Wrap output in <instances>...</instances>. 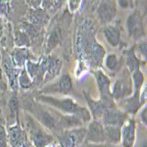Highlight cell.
<instances>
[{
    "label": "cell",
    "mask_w": 147,
    "mask_h": 147,
    "mask_svg": "<svg viewBox=\"0 0 147 147\" xmlns=\"http://www.w3.org/2000/svg\"><path fill=\"white\" fill-rule=\"evenodd\" d=\"M95 28L86 20L81 25L76 36V49L78 56L93 67H100L105 58V49L96 41Z\"/></svg>",
    "instance_id": "1"
},
{
    "label": "cell",
    "mask_w": 147,
    "mask_h": 147,
    "mask_svg": "<svg viewBox=\"0 0 147 147\" xmlns=\"http://www.w3.org/2000/svg\"><path fill=\"white\" fill-rule=\"evenodd\" d=\"M37 100L40 102L53 107L63 115H73L79 117L84 123L89 122L91 119V115L88 109L79 106L71 98H57L41 94L37 97Z\"/></svg>",
    "instance_id": "2"
},
{
    "label": "cell",
    "mask_w": 147,
    "mask_h": 147,
    "mask_svg": "<svg viewBox=\"0 0 147 147\" xmlns=\"http://www.w3.org/2000/svg\"><path fill=\"white\" fill-rule=\"evenodd\" d=\"M26 129L28 132V138H30L34 147H49L55 141L54 137L49 130L32 117L28 118Z\"/></svg>",
    "instance_id": "3"
},
{
    "label": "cell",
    "mask_w": 147,
    "mask_h": 147,
    "mask_svg": "<svg viewBox=\"0 0 147 147\" xmlns=\"http://www.w3.org/2000/svg\"><path fill=\"white\" fill-rule=\"evenodd\" d=\"M86 133V129L80 127L68 130H63L55 135L60 147H78L84 142Z\"/></svg>",
    "instance_id": "4"
},
{
    "label": "cell",
    "mask_w": 147,
    "mask_h": 147,
    "mask_svg": "<svg viewBox=\"0 0 147 147\" xmlns=\"http://www.w3.org/2000/svg\"><path fill=\"white\" fill-rule=\"evenodd\" d=\"M10 147H28L29 139L26 129L20 125V120L6 128Z\"/></svg>",
    "instance_id": "5"
},
{
    "label": "cell",
    "mask_w": 147,
    "mask_h": 147,
    "mask_svg": "<svg viewBox=\"0 0 147 147\" xmlns=\"http://www.w3.org/2000/svg\"><path fill=\"white\" fill-rule=\"evenodd\" d=\"M96 83L98 86V89L100 94V100L106 106V108H113L115 107L114 100L111 95V81L109 78L104 72L100 71H97L94 73Z\"/></svg>",
    "instance_id": "6"
},
{
    "label": "cell",
    "mask_w": 147,
    "mask_h": 147,
    "mask_svg": "<svg viewBox=\"0 0 147 147\" xmlns=\"http://www.w3.org/2000/svg\"><path fill=\"white\" fill-rule=\"evenodd\" d=\"M127 30L130 38L135 41H138L144 37V26L143 16L141 15L140 11H134L129 15L127 21Z\"/></svg>",
    "instance_id": "7"
},
{
    "label": "cell",
    "mask_w": 147,
    "mask_h": 147,
    "mask_svg": "<svg viewBox=\"0 0 147 147\" xmlns=\"http://www.w3.org/2000/svg\"><path fill=\"white\" fill-rule=\"evenodd\" d=\"M1 64L3 70L8 78V82L11 89L16 92L19 85H18V78L20 72V69H18L13 63L10 55L6 52H2V57H1Z\"/></svg>",
    "instance_id": "8"
},
{
    "label": "cell",
    "mask_w": 147,
    "mask_h": 147,
    "mask_svg": "<svg viewBox=\"0 0 147 147\" xmlns=\"http://www.w3.org/2000/svg\"><path fill=\"white\" fill-rule=\"evenodd\" d=\"M84 142L91 144H102L106 143V136L104 126L98 120L90 122L87 129Z\"/></svg>",
    "instance_id": "9"
},
{
    "label": "cell",
    "mask_w": 147,
    "mask_h": 147,
    "mask_svg": "<svg viewBox=\"0 0 147 147\" xmlns=\"http://www.w3.org/2000/svg\"><path fill=\"white\" fill-rule=\"evenodd\" d=\"M128 118L127 113L117 109L115 106L113 108H108L105 109L100 119V123L103 124V126L122 127Z\"/></svg>",
    "instance_id": "10"
},
{
    "label": "cell",
    "mask_w": 147,
    "mask_h": 147,
    "mask_svg": "<svg viewBox=\"0 0 147 147\" xmlns=\"http://www.w3.org/2000/svg\"><path fill=\"white\" fill-rule=\"evenodd\" d=\"M96 14L101 24L109 25L117 14V4L115 1H100L98 5Z\"/></svg>",
    "instance_id": "11"
},
{
    "label": "cell",
    "mask_w": 147,
    "mask_h": 147,
    "mask_svg": "<svg viewBox=\"0 0 147 147\" xmlns=\"http://www.w3.org/2000/svg\"><path fill=\"white\" fill-rule=\"evenodd\" d=\"M137 139V123L134 119L128 118L121 127L122 147H134Z\"/></svg>",
    "instance_id": "12"
},
{
    "label": "cell",
    "mask_w": 147,
    "mask_h": 147,
    "mask_svg": "<svg viewBox=\"0 0 147 147\" xmlns=\"http://www.w3.org/2000/svg\"><path fill=\"white\" fill-rule=\"evenodd\" d=\"M110 91L113 100L125 99L129 96L132 92V81L128 82L127 79H118L115 82Z\"/></svg>",
    "instance_id": "13"
},
{
    "label": "cell",
    "mask_w": 147,
    "mask_h": 147,
    "mask_svg": "<svg viewBox=\"0 0 147 147\" xmlns=\"http://www.w3.org/2000/svg\"><path fill=\"white\" fill-rule=\"evenodd\" d=\"M84 97L87 103L88 109H89L88 111L90 112V115H92V116L93 117L94 120L100 121L102 117V115H103L105 109H107L106 106L102 103V101L100 100H96L94 99H92V96L86 91H84Z\"/></svg>",
    "instance_id": "14"
},
{
    "label": "cell",
    "mask_w": 147,
    "mask_h": 147,
    "mask_svg": "<svg viewBox=\"0 0 147 147\" xmlns=\"http://www.w3.org/2000/svg\"><path fill=\"white\" fill-rule=\"evenodd\" d=\"M10 57L18 69L25 67L26 62L30 60V53L26 48H14L10 53Z\"/></svg>",
    "instance_id": "15"
},
{
    "label": "cell",
    "mask_w": 147,
    "mask_h": 147,
    "mask_svg": "<svg viewBox=\"0 0 147 147\" xmlns=\"http://www.w3.org/2000/svg\"><path fill=\"white\" fill-rule=\"evenodd\" d=\"M49 13L42 8L31 9L28 15V22L42 28L49 21Z\"/></svg>",
    "instance_id": "16"
},
{
    "label": "cell",
    "mask_w": 147,
    "mask_h": 147,
    "mask_svg": "<svg viewBox=\"0 0 147 147\" xmlns=\"http://www.w3.org/2000/svg\"><path fill=\"white\" fill-rule=\"evenodd\" d=\"M47 63H46V74L44 80H50L57 77L61 70L62 67V62L53 56H47L46 57Z\"/></svg>",
    "instance_id": "17"
},
{
    "label": "cell",
    "mask_w": 147,
    "mask_h": 147,
    "mask_svg": "<svg viewBox=\"0 0 147 147\" xmlns=\"http://www.w3.org/2000/svg\"><path fill=\"white\" fill-rule=\"evenodd\" d=\"M103 34L105 39L107 40L108 43L115 48L119 45L120 41H121V31L114 25H107L103 29Z\"/></svg>",
    "instance_id": "18"
},
{
    "label": "cell",
    "mask_w": 147,
    "mask_h": 147,
    "mask_svg": "<svg viewBox=\"0 0 147 147\" xmlns=\"http://www.w3.org/2000/svg\"><path fill=\"white\" fill-rule=\"evenodd\" d=\"M106 143L111 145H117L121 142V127L104 126Z\"/></svg>",
    "instance_id": "19"
},
{
    "label": "cell",
    "mask_w": 147,
    "mask_h": 147,
    "mask_svg": "<svg viewBox=\"0 0 147 147\" xmlns=\"http://www.w3.org/2000/svg\"><path fill=\"white\" fill-rule=\"evenodd\" d=\"M62 37V31L60 28H56L53 29L52 32L48 36L47 43H46V53H49L53 49H55L61 41Z\"/></svg>",
    "instance_id": "20"
},
{
    "label": "cell",
    "mask_w": 147,
    "mask_h": 147,
    "mask_svg": "<svg viewBox=\"0 0 147 147\" xmlns=\"http://www.w3.org/2000/svg\"><path fill=\"white\" fill-rule=\"evenodd\" d=\"M57 89L63 94H69L72 91V80L70 75L64 73L60 77L57 83Z\"/></svg>",
    "instance_id": "21"
},
{
    "label": "cell",
    "mask_w": 147,
    "mask_h": 147,
    "mask_svg": "<svg viewBox=\"0 0 147 147\" xmlns=\"http://www.w3.org/2000/svg\"><path fill=\"white\" fill-rule=\"evenodd\" d=\"M125 56V61H126V66L132 73L134 71L139 69V60L135 55V53L133 50H126L124 52Z\"/></svg>",
    "instance_id": "22"
},
{
    "label": "cell",
    "mask_w": 147,
    "mask_h": 147,
    "mask_svg": "<svg viewBox=\"0 0 147 147\" xmlns=\"http://www.w3.org/2000/svg\"><path fill=\"white\" fill-rule=\"evenodd\" d=\"M14 43L17 48H26L31 45V39L22 30H16L14 34Z\"/></svg>",
    "instance_id": "23"
},
{
    "label": "cell",
    "mask_w": 147,
    "mask_h": 147,
    "mask_svg": "<svg viewBox=\"0 0 147 147\" xmlns=\"http://www.w3.org/2000/svg\"><path fill=\"white\" fill-rule=\"evenodd\" d=\"M18 85L20 87H21L22 89H25V90H28V89L33 87V86L34 85L32 78L29 77V75L28 74L25 68L20 70V72L19 78H18Z\"/></svg>",
    "instance_id": "24"
},
{
    "label": "cell",
    "mask_w": 147,
    "mask_h": 147,
    "mask_svg": "<svg viewBox=\"0 0 147 147\" xmlns=\"http://www.w3.org/2000/svg\"><path fill=\"white\" fill-rule=\"evenodd\" d=\"M20 30L24 31L31 39L32 37L35 38L40 34V30H41V28L33 24H30L28 21H26L20 24Z\"/></svg>",
    "instance_id": "25"
},
{
    "label": "cell",
    "mask_w": 147,
    "mask_h": 147,
    "mask_svg": "<svg viewBox=\"0 0 147 147\" xmlns=\"http://www.w3.org/2000/svg\"><path fill=\"white\" fill-rule=\"evenodd\" d=\"M0 147H10L6 128L4 124V120L0 114Z\"/></svg>",
    "instance_id": "26"
},
{
    "label": "cell",
    "mask_w": 147,
    "mask_h": 147,
    "mask_svg": "<svg viewBox=\"0 0 147 147\" xmlns=\"http://www.w3.org/2000/svg\"><path fill=\"white\" fill-rule=\"evenodd\" d=\"M105 65L111 71H115L118 69L119 66V61L115 54H109L105 58Z\"/></svg>",
    "instance_id": "27"
},
{
    "label": "cell",
    "mask_w": 147,
    "mask_h": 147,
    "mask_svg": "<svg viewBox=\"0 0 147 147\" xmlns=\"http://www.w3.org/2000/svg\"><path fill=\"white\" fill-rule=\"evenodd\" d=\"M42 9L49 12H55L62 6V1H42Z\"/></svg>",
    "instance_id": "28"
},
{
    "label": "cell",
    "mask_w": 147,
    "mask_h": 147,
    "mask_svg": "<svg viewBox=\"0 0 147 147\" xmlns=\"http://www.w3.org/2000/svg\"><path fill=\"white\" fill-rule=\"evenodd\" d=\"M139 117H140L141 123L146 127V125H147V107H146V104H144L143 106V108L140 111Z\"/></svg>",
    "instance_id": "29"
},
{
    "label": "cell",
    "mask_w": 147,
    "mask_h": 147,
    "mask_svg": "<svg viewBox=\"0 0 147 147\" xmlns=\"http://www.w3.org/2000/svg\"><path fill=\"white\" fill-rule=\"evenodd\" d=\"M9 10H10V6L7 1H0V14L7 15Z\"/></svg>",
    "instance_id": "30"
},
{
    "label": "cell",
    "mask_w": 147,
    "mask_h": 147,
    "mask_svg": "<svg viewBox=\"0 0 147 147\" xmlns=\"http://www.w3.org/2000/svg\"><path fill=\"white\" fill-rule=\"evenodd\" d=\"M146 41H143L138 44V50L144 60H146Z\"/></svg>",
    "instance_id": "31"
},
{
    "label": "cell",
    "mask_w": 147,
    "mask_h": 147,
    "mask_svg": "<svg viewBox=\"0 0 147 147\" xmlns=\"http://www.w3.org/2000/svg\"><path fill=\"white\" fill-rule=\"evenodd\" d=\"M68 5H69V8L71 10V11H76L78 9V7L80 6V5H81V1H79V0L72 1V0H71V1H69Z\"/></svg>",
    "instance_id": "32"
},
{
    "label": "cell",
    "mask_w": 147,
    "mask_h": 147,
    "mask_svg": "<svg viewBox=\"0 0 147 147\" xmlns=\"http://www.w3.org/2000/svg\"><path fill=\"white\" fill-rule=\"evenodd\" d=\"M118 5L120 7H122L123 9H126V8H129V7H131L132 6V1H123V0H119V1H117Z\"/></svg>",
    "instance_id": "33"
},
{
    "label": "cell",
    "mask_w": 147,
    "mask_h": 147,
    "mask_svg": "<svg viewBox=\"0 0 147 147\" xmlns=\"http://www.w3.org/2000/svg\"><path fill=\"white\" fill-rule=\"evenodd\" d=\"M26 4L31 7V9H37L42 5V1H26Z\"/></svg>",
    "instance_id": "34"
},
{
    "label": "cell",
    "mask_w": 147,
    "mask_h": 147,
    "mask_svg": "<svg viewBox=\"0 0 147 147\" xmlns=\"http://www.w3.org/2000/svg\"><path fill=\"white\" fill-rule=\"evenodd\" d=\"M3 35H4V24H3L2 19L0 18V40L2 39Z\"/></svg>",
    "instance_id": "35"
},
{
    "label": "cell",
    "mask_w": 147,
    "mask_h": 147,
    "mask_svg": "<svg viewBox=\"0 0 147 147\" xmlns=\"http://www.w3.org/2000/svg\"><path fill=\"white\" fill-rule=\"evenodd\" d=\"M82 147H102L100 145L98 144H86L85 145H83Z\"/></svg>",
    "instance_id": "36"
},
{
    "label": "cell",
    "mask_w": 147,
    "mask_h": 147,
    "mask_svg": "<svg viewBox=\"0 0 147 147\" xmlns=\"http://www.w3.org/2000/svg\"><path fill=\"white\" fill-rule=\"evenodd\" d=\"M140 147H146V139H144V140L141 143Z\"/></svg>",
    "instance_id": "37"
},
{
    "label": "cell",
    "mask_w": 147,
    "mask_h": 147,
    "mask_svg": "<svg viewBox=\"0 0 147 147\" xmlns=\"http://www.w3.org/2000/svg\"><path fill=\"white\" fill-rule=\"evenodd\" d=\"M1 57H2V51H1V48H0V62H1Z\"/></svg>",
    "instance_id": "38"
},
{
    "label": "cell",
    "mask_w": 147,
    "mask_h": 147,
    "mask_svg": "<svg viewBox=\"0 0 147 147\" xmlns=\"http://www.w3.org/2000/svg\"><path fill=\"white\" fill-rule=\"evenodd\" d=\"M106 147H116V145H111V144H109V145H107Z\"/></svg>",
    "instance_id": "39"
}]
</instances>
